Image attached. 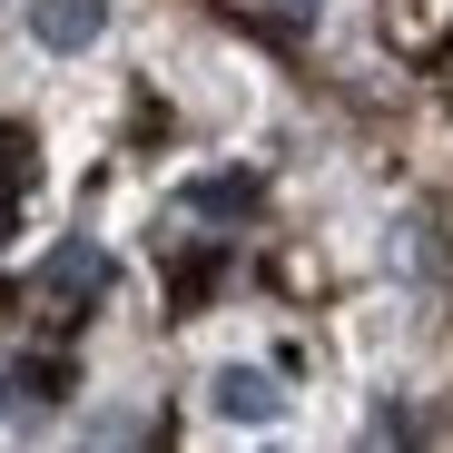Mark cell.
<instances>
[{"label": "cell", "mask_w": 453, "mask_h": 453, "mask_svg": "<svg viewBox=\"0 0 453 453\" xmlns=\"http://www.w3.org/2000/svg\"><path fill=\"white\" fill-rule=\"evenodd\" d=\"M266 11H276V20H316L326 0H266Z\"/></svg>", "instance_id": "7"}, {"label": "cell", "mask_w": 453, "mask_h": 453, "mask_svg": "<svg viewBox=\"0 0 453 453\" xmlns=\"http://www.w3.org/2000/svg\"><path fill=\"white\" fill-rule=\"evenodd\" d=\"M365 453H414V414H404V404H374V424H365Z\"/></svg>", "instance_id": "6"}, {"label": "cell", "mask_w": 453, "mask_h": 453, "mask_svg": "<svg viewBox=\"0 0 453 453\" xmlns=\"http://www.w3.org/2000/svg\"><path fill=\"white\" fill-rule=\"evenodd\" d=\"M0 226H11V207H0Z\"/></svg>", "instance_id": "8"}, {"label": "cell", "mask_w": 453, "mask_h": 453, "mask_svg": "<svg viewBox=\"0 0 453 453\" xmlns=\"http://www.w3.org/2000/svg\"><path fill=\"white\" fill-rule=\"evenodd\" d=\"M207 404H217L226 424H276V414H286V385H276L266 365H217V374H207Z\"/></svg>", "instance_id": "1"}, {"label": "cell", "mask_w": 453, "mask_h": 453, "mask_svg": "<svg viewBox=\"0 0 453 453\" xmlns=\"http://www.w3.org/2000/svg\"><path fill=\"white\" fill-rule=\"evenodd\" d=\"M99 286H109V257H99L89 237H69V247H50V266H40V306H89Z\"/></svg>", "instance_id": "2"}, {"label": "cell", "mask_w": 453, "mask_h": 453, "mask_svg": "<svg viewBox=\"0 0 453 453\" xmlns=\"http://www.w3.org/2000/svg\"><path fill=\"white\" fill-rule=\"evenodd\" d=\"M99 30H109V0H30V40L59 50V59H69V50H89Z\"/></svg>", "instance_id": "3"}, {"label": "cell", "mask_w": 453, "mask_h": 453, "mask_svg": "<svg viewBox=\"0 0 453 453\" xmlns=\"http://www.w3.org/2000/svg\"><path fill=\"white\" fill-rule=\"evenodd\" d=\"M188 207H197V217H247V207H257V178H247V168H217V178L188 188Z\"/></svg>", "instance_id": "4"}, {"label": "cell", "mask_w": 453, "mask_h": 453, "mask_svg": "<svg viewBox=\"0 0 453 453\" xmlns=\"http://www.w3.org/2000/svg\"><path fill=\"white\" fill-rule=\"evenodd\" d=\"M40 404H59V365L50 355H30L11 385H0V414H40Z\"/></svg>", "instance_id": "5"}]
</instances>
